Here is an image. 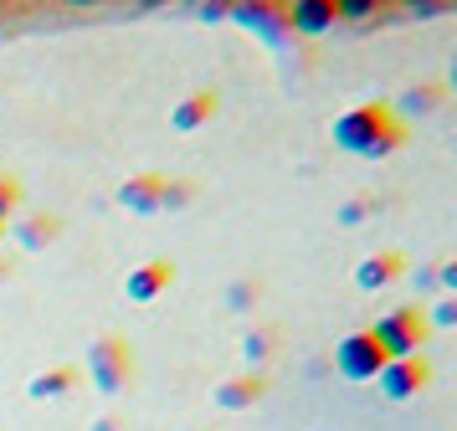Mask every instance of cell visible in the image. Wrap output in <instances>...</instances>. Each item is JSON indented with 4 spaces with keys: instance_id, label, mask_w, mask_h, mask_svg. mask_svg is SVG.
<instances>
[{
    "instance_id": "cell-12",
    "label": "cell",
    "mask_w": 457,
    "mask_h": 431,
    "mask_svg": "<svg viewBox=\"0 0 457 431\" xmlns=\"http://www.w3.org/2000/svg\"><path fill=\"white\" fill-rule=\"evenodd\" d=\"M78 380H83V375H78L72 365H57V369H42V375L26 385V395H31V401H57V395H67Z\"/></svg>"
},
{
    "instance_id": "cell-4",
    "label": "cell",
    "mask_w": 457,
    "mask_h": 431,
    "mask_svg": "<svg viewBox=\"0 0 457 431\" xmlns=\"http://www.w3.org/2000/svg\"><path fill=\"white\" fill-rule=\"evenodd\" d=\"M334 365H339L345 380H375L386 369V349H380V339H375L370 328H360V334H345L334 344Z\"/></svg>"
},
{
    "instance_id": "cell-21",
    "label": "cell",
    "mask_w": 457,
    "mask_h": 431,
    "mask_svg": "<svg viewBox=\"0 0 457 431\" xmlns=\"http://www.w3.org/2000/svg\"><path fill=\"white\" fill-rule=\"evenodd\" d=\"M5 278H11V262H0V283H5Z\"/></svg>"
},
{
    "instance_id": "cell-17",
    "label": "cell",
    "mask_w": 457,
    "mask_h": 431,
    "mask_svg": "<svg viewBox=\"0 0 457 431\" xmlns=\"http://www.w3.org/2000/svg\"><path fill=\"white\" fill-rule=\"evenodd\" d=\"M242 354H247L252 365H257V360H268V354H272V328H252L247 339H242Z\"/></svg>"
},
{
    "instance_id": "cell-9",
    "label": "cell",
    "mask_w": 457,
    "mask_h": 431,
    "mask_svg": "<svg viewBox=\"0 0 457 431\" xmlns=\"http://www.w3.org/2000/svg\"><path fill=\"white\" fill-rule=\"evenodd\" d=\"M160 175H134V180L119 185V205L124 211H139V216H149V211H160Z\"/></svg>"
},
{
    "instance_id": "cell-8",
    "label": "cell",
    "mask_w": 457,
    "mask_h": 431,
    "mask_svg": "<svg viewBox=\"0 0 457 431\" xmlns=\"http://www.w3.org/2000/svg\"><path fill=\"white\" fill-rule=\"evenodd\" d=\"M268 395V380L262 375H237V380H227V385H216V406L221 410H247L257 406Z\"/></svg>"
},
{
    "instance_id": "cell-6",
    "label": "cell",
    "mask_w": 457,
    "mask_h": 431,
    "mask_svg": "<svg viewBox=\"0 0 457 431\" xmlns=\"http://www.w3.org/2000/svg\"><path fill=\"white\" fill-rule=\"evenodd\" d=\"M175 283V262H165V257H154V262H145V267H134L124 278V293L134 298V303H154L165 287Z\"/></svg>"
},
{
    "instance_id": "cell-1",
    "label": "cell",
    "mask_w": 457,
    "mask_h": 431,
    "mask_svg": "<svg viewBox=\"0 0 457 431\" xmlns=\"http://www.w3.org/2000/svg\"><path fill=\"white\" fill-rule=\"evenodd\" d=\"M334 144L345 154H360V160H386L406 144V123L386 103H360V108L334 119Z\"/></svg>"
},
{
    "instance_id": "cell-11",
    "label": "cell",
    "mask_w": 457,
    "mask_h": 431,
    "mask_svg": "<svg viewBox=\"0 0 457 431\" xmlns=\"http://www.w3.org/2000/svg\"><path fill=\"white\" fill-rule=\"evenodd\" d=\"M293 31H309V37H319V31H329L334 21V0H298V5H293Z\"/></svg>"
},
{
    "instance_id": "cell-2",
    "label": "cell",
    "mask_w": 457,
    "mask_h": 431,
    "mask_svg": "<svg viewBox=\"0 0 457 431\" xmlns=\"http://www.w3.org/2000/svg\"><path fill=\"white\" fill-rule=\"evenodd\" d=\"M375 339H380V349H386V360H411L416 349L427 344V313L416 303L406 308H391V313H380L370 328Z\"/></svg>"
},
{
    "instance_id": "cell-20",
    "label": "cell",
    "mask_w": 457,
    "mask_h": 431,
    "mask_svg": "<svg viewBox=\"0 0 457 431\" xmlns=\"http://www.w3.org/2000/svg\"><path fill=\"white\" fill-rule=\"evenodd\" d=\"M93 431H119V421H113V416H104V421H98Z\"/></svg>"
},
{
    "instance_id": "cell-5",
    "label": "cell",
    "mask_w": 457,
    "mask_h": 431,
    "mask_svg": "<svg viewBox=\"0 0 457 431\" xmlns=\"http://www.w3.org/2000/svg\"><path fill=\"white\" fill-rule=\"evenodd\" d=\"M427 380H432V365H427L421 354H411V360H386V369L375 375L380 395H391V401H411V395H421Z\"/></svg>"
},
{
    "instance_id": "cell-22",
    "label": "cell",
    "mask_w": 457,
    "mask_h": 431,
    "mask_svg": "<svg viewBox=\"0 0 457 431\" xmlns=\"http://www.w3.org/2000/svg\"><path fill=\"white\" fill-rule=\"evenodd\" d=\"M0 236H5V226H0Z\"/></svg>"
},
{
    "instance_id": "cell-14",
    "label": "cell",
    "mask_w": 457,
    "mask_h": 431,
    "mask_svg": "<svg viewBox=\"0 0 457 431\" xmlns=\"http://www.w3.org/2000/svg\"><path fill=\"white\" fill-rule=\"evenodd\" d=\"M401 108H406V113H432V108H442V82H421V87H411V93L401 98Z\"/></svg>"
},
{
    "instance_id": "cell-15",
    "label": "cell",
    "mask_w": 457,
    "mask_h": 431,
    "mask_svg": "<svg viewBox=\"0 0 457 431\" xmlns=\"http://www.w3.org/2000/svg\"><path fill=\"white\" fill-rule=\"evenodd\" d=\"M21 211V180H11V175H0V226L11 221Z\"/></svg>"
},
{
    "instance_id": "cell-13",
    "label": "cell",
    "mask_w": 457,
    "mask_h": 431,
    "mask_svg": "<svg viewBox=\"0 0 457 431\" xmlns=\"http://www.w3.org/2000/svg\"><path fill=\"white\" fill-rule=\"evenodd\" d=\"M16 236H21L26 252H42L46 242H57V236H62V221H57V216H31V221H21Z\"/></svg>"
},
{
    "instance_id": "cell-19",
    "label": "cell",
    "mask_w": 457,
    "mask_h": 431,
    "mask_svg": "<svg viewBox=\"0 0 457 431\" xmlns=\"http://www.w3.org/2000/svg\"><path fill=\"white\" fill-rule=\"evenodd\" d=\"M375 211V201H345L339 205V226H360Z\"/></svg>"
},
{
    "instance_id": "cell-16",
    "label": "cell",
    "mask_w": 457,
    "mask_h": 431,
    "mask_svg": "<svg viewBox=\"0 0 457 431\" xmlns=\"http://www.w3.org/2000/svg\"><path fill=\"white\" fill-rule=\"evenodd\" d=\"M190 195H195V190H190L186 180H165L160 185V211H180V205H190Z\"/></svg>"
},
{
    "instance_id": "cell-10",
    "label": "cell",
    "mask_w": 457,
    "mask_h": 431,
    "mask_svg": "<svg viewBox=\"0 0 457 431\" xmlns=\"http://www.w3.org/2000/svg\"><path fill=\"white\" fill-rule=\"evenodd\" d=\"M216 119V93H190V98H180L175 108H170V123L180 128V134H190V128H201V123Z\"/></svg>"
},
{
    "instance_id": "cell-3",
    "label": "cell",
    "mask_w": 457,
    "mask_h": 431,
    "mask_svg": "<svg viewBox=\"0 0 457 431\" xmlns=\"http://www.w3.org/2000/svg\"><path fill=\"white\" fill-rule=\"evenodd\" d=\"M87 375H93V385L104 395H119L134 380V349L119 334H104L98 344H87Z\"/></svg>"
},
{
    "instance_id": "cell-7",
    "label": "cell",
    "mask_w": 457,
    "mask_h": 431,
    "mask_svg": "<svg viewBox=\"0 0 457 431\" xmlns=\"http://www.w3.org/2000/svg\"><path fill=\"white\" fill-rule=\"evenodd\" d=\"M401 272H406V257H401V252H375V257L360 262L354 283H360V293H380V287H391Z\"/></svg>"
},
{
    "instance_id": "cell-18",
    "label": "cell",
    "mask_w": 457,
    "mask_h": 431,
    "mask_svg": "<svg viewBox=\"0 0 457 431\" xmlns=\"http://www.w3.org/2000/svg\"><path fill=\"white\" fill-rule=\"evenodd\" d=\"M257 293H262V287L252 283V278H242V283L227 287V308H237V313H242V308H252V298H257Z\"/></svg>"
}]
</instances>
